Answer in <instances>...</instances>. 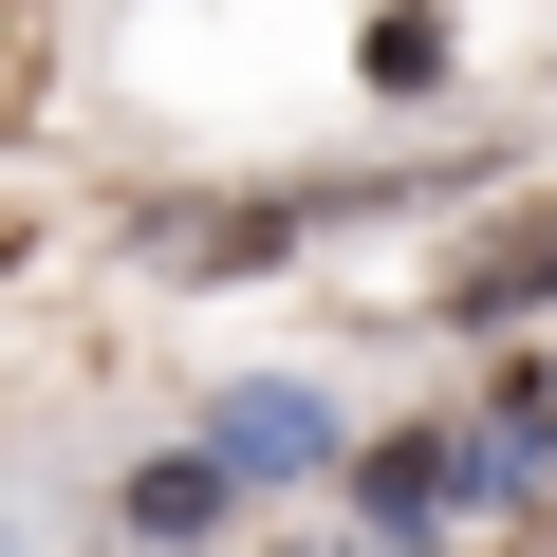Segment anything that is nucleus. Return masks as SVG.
<instances>
[{"label": "nucleus", "mask_w": 557, "mask_h": 557, "mask_svg": "<svg viewBox=\"0 0 557 557\" xmlns=\"http://www.w3.org/2000/svg\"><path fill=\"white\" fill-rule=\"evenodd\" d=\"M354 483H372V520H391V539H409V520H446V502H465V483H483V446H465V428H391V446H372V465H354Z\"/></svg>", "instance_id": "obj_2"}, {"label": "nucleus", "mask_w": 557, "mask_h": 557, "mask_svg": "<svg viewBox=\"0 0 557 557\" xmlns=\"http://www.w3.org/2000/svg\"><path fill=\"white\" fill-rule=\"evenodd\" d=\"M223 483H242L223 446H205V465H149V483H131V520H149V539H205V520H223Z\"/></svg>", "instance_id": "obj_4"}, {"label": "nucleus", "mask_w": 557, "mask_h": 557, "mask_svg": "<svg viewBox=\"0 0 557 557\" xmlns=\"http://www.w3.org/2000/svg\"><path fill=\"white\" fill-rule=\"evenodd\" d=\"M20 75H38V20H20V0H0V94H20Z\"/></svg>", "instance_id": "obj_5"}, {"label": "nucleus", "mask_w": 557, "mask_h": 557, "mask_svg": "<svg viewBox=\"0 0 557 557\" xmlns=\"http://www.w3.org/2000/svg\"><path fill=\"white\" fill-rule=\"evenodd\" d=\"M520 298H557V205H520L446 260V317H520Z\"/></svg>", "instance_id": "obj_1"}, {"label": "nucleus", "mask_w": 557, "mask_h": 557, "mask_svg": "<svg viewBox=\"0 0 557 557\" xmlns=\"http://www.w3.org/2000/svg\"><path fill=\"white\" fill-rule=\"evenodd\" d=\"M317 446H335V428H317V391H223V465H242V483H298Z\"/></svg>", "instance_id": "obj_3"}]
</instances>
